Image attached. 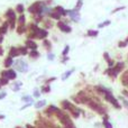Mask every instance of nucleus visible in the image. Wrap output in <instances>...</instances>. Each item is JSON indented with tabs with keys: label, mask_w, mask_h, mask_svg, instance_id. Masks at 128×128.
Listing matches in <instances>:
<instances>
[{
	"label": "nucleus",
	"mask_w": 128,
	"mask_h": 128,
	"mask_svg": "<svg viewBox=\"0 0 128 128\" xmlns=\"http://www.w3.org/2000/svg\"><path fill=\"white\" fill-rule=\"evenodd\" d=\"M21 101L23 102H35L34 101V97H32V96H28V94H25V96H23L21 97Z\"/></svg>",
	"instance_id": "nucleus-27"
},
{
	"label": "nucleus",
	"mask_w": 128,
	"mask_h": 128,
	"mask_svg": "<svg viewBox=\"0 0 128 128\" xmlns=\"http://www.w3.org/2000/svg\"><path fill=\"white\" fill-rule=\"evenodd\" d=\"M59 110H60V108H59V107H56L55 105H50V106H48V107L46 108V109H45L44 114H45L46 116H48V117H50V116L55 115V114H56V112H57Z\"/></svg>",
	"instance_id": "nucleus-11"
},
{
	"label": "nucleus",
	"mask_w": 128,
	"mask_h": 128,
	"mask_svg": "<svg viewBox=\"0 0 128 128\" xmlns=\"http://www.w3.org/2000/svg\"><path fill=\"white\" fill-rule=\"evenodd\" d=\"M34 103L35 102H26L25 105L20 108V110H24V109H26V108H28V107H30V106H34Z\"/></svg>",
	"instance_id": "nucleus-42"
},
{
	"label": "nucleus",
	"mask_w": 128,
	"mask_h": 128,
	"mask_svg": "<svg viewBox=\"0 0 128 128\" xmlns=\"http://www.w3.org/2000/svg\"><path fill=\"white\" fill-rule=\"evenodd\" d=\"M17 25H26V16L25 14L19 15V17L17 18Z\"/></svg>",
	"instance_id": "nucleus-28"
},
{
	"label": "nucleus",
	"mask_w": 128,
	"mask_h": 128,
	"mask_svg": "<svg viewBox=\"0 0 128 128\" xmlns=\"http://www.w3.org/2000/svg\"><path fill=\"white\" fill-rule=\"evenodd\" d=\"M69 60H70V57H69V55L63 56V57H62V60H61V63H62V64H65Z\"/></svg>",
	"instance_id": "nucleus-43"
},
{
	"label": "nucleus",
	"mask_w": 128,
	"mask_h": 128,
	"mask_svg": "<svg viewBox=\"0 0 128 128\" xmlns=\"http://www.w3.org/2000/svg\"><path fill=\"white\" fill-rule=\"evenodd\" d=\"M82 6H83V0H78L77 4H75V7H74V9H77V10H81Z\"/></svg>",
	"instance_id": "nucleus-35"
},
{
	"label": "nucleus",
	"mask_w": 128,
	"mask_h": 128,
	"mask_svg": "<svg viewBox=\"0 0 128 128\" xmlns=\"http://www.w3.org/2000/svg\"><path fill=\"white\" fill-rule=\"evenodd\" d=\"M27 30H28V27L26 25H17V27H16V32L18 35L27 34Z\"/></svg>",
	"instance_id": "nucleus-17"
},
{
	"label": "nucleus",
	"mask_w": 128,
	"mask_h": 128,
	"mask_svg": "<svg viewBox=\"0 0 128 128\" xmlns=\"http://www.w3.org/2000/svg\"><path fill=\"white\" fill-rule=\"evenodd\" d=\"M127 45H128V43L126 42V41H119V42H118V47H119V48H125Z\"/></svg>",
	"instance_id": "nucleus-38"
},
{
	"label": "nucleus",
	"mask_w": 128,
	"mask_h": 128,
	"mask_svg": "<svg viewBox=\"0 0 128 128\" xmlns=\"http://www.w3.org/2000/svg\"><path fill=\"white\" fill-rule=\"evenodd\" d=\"M8 28H9V23L6 20L4 24L1 25V27H0V35H6V34H7Z\"/></svg>",
	"instance_id": "nucleus-23"
},
{
	"label": "nucleus",
	"mask_w": 128,
	"mask_h": 128,
	"mask_svg": "<svg viewBox=\"0 0 128 128\" xmlns=\"http://www.w3.org/2000/svg\"><path fill=\"white\" fill-rule=\"evenodd\" d=\"M98 35H99L98 29H89L87 32V36L88 37H97Z\"/></svg>",
	"instance_id": "nucleus-26"
},
{
	"label": "nucleus",
	"mask_w": 128,
	"mask_h": 128,
	"mask_svg": "<svg viewBox=\"0 0 128 128\" xmlns=\"http://www.w3.org/2000/svg\"><path fill=\"white\" fill-rule=\"evenodd\" d=\"M45 105H46V100H38L37 102L34 103V107L36 109H41V108H43Z\"/></svg>",
	"instance_id": "nucleus-31"
},
{
	"label": "nucleus",
	"mask_w": 128,
	"mask_h": 128,
	"mask_svg": "<svg viewBox=\"0 0 128 128\" xmlns=\"http://www.w3.org/2000/svg\"><path fill=\"white\" fill-rule=\"evenodd\" d=\"M16 10H14V9L9 8L6 14H5V17L7 19V21L9 23V28L10 29H15L16 27H17V17H16Z\"/></svg>",
	"instance_id": "nucleus-4"
},
{
	"label": "nucleus",
	"mask_w": 128,
	"mask_h": 128,
	"mask_svg": "<svg viewBox=\"0 0 128 128\" xmlns=\"http://www.w3.org/2000/svg\"><path fill=\"white\" fill-rule=\"evenodd\" d=\"M111 24V20H105L102 21V23H100V24H98V28H103V27H107V26H109Z\"/></svg>",
	"instance_id": "nucleus-33"
},
{
	"label": "nucleus",
	"mask_w": 128,
	"mask_h": 128,
	"mask_svg": "<svg viewBox=\"0 0 128 128\" xmlns=\"http://www.w3.org/2000/svg\"><path fill=\"white\" fill-rule=\"evenodd\" d=\"M125 8H126L125 6H120V7H117L116 9H114V10L111 11V14H116V13H118V11H120V10H124Z\"/></svg>",
	"instance_id": "nucleus-41"
},
{
	"label": "nucleus",
	"mask_w": 128,
	"mask_h": 128,
	"mask_svg": "<svg viewBox=\"0 0 128 128\" xmlns=\"http://www.w3.org/2000/svg\"><path fill=\"white\" fill-rule=\"evenodd\" d=\"M9 83V80L7 78H4V77H0V84L1 85H7Z\"/></svg>",
	"instance_id": "nucleus-36"
},
{
	"label": "nucleus",
	"mask_w": 128,
	"mask_h": 128,
	"mask_svg": "<svg viewBox=\"0 0 128 128\" xmlns=\"http://www.w3.org/2000/svg\"><path fill=\"white\" fill-rule=\"evenodd\" d=\"M87 107H89L91 110L97 112L98 115H101V116L107 115V109L105 108V106L97 98H94V97H91V99L87 103Z\"/></svg>",
	"instance_id": "nucleus-2"
},
{
	"label": "nucleus",
	"mask_w": 128,
	"mask_h": 128,
	"mask_svg": "<svg viewBox=\"0 0 128 128\" xmlns=\"http://www.w3.org/2000/svg\"><path fill=\"white\" fill-rule=\"evenodd\" d=\"M123 94H124L125 98H128V89L124 90V91H123Z\"/></svg>",
	"instance_id": "nucleus-45"
},
{
	"label": "nucleus",
	"mask_w": 128,
	"mask_h": 128,
	"mask_svg": "<svg viewBox=\"0 0 128 128\" xmlns=\"http://www.w3.org/2000/svg\"><path fill=\"white\" fill-rule=\"evenodd\" d=\"M1 77L7 78L9 81H15L17 79V71L14 69H6L1 72Z\"/></svg>",
	"instance_id": "nucleus-7"
},
{
	"label": "nucleus",
	"mask_w": 128,
	"mask_h": 128,
	"mask_svg": "<svg viewBox=\"0 0 128 128\" xmlns=\"http://www.w3.org/2000/svg\"><path fill=\"white\" fill-rule=\"evenodd\" d=\"M4 118H5L4 115H0V119H4Z\"/></svg>",
	"instance_id": "nucleus-48"
},
{
	"label": "nucleus",
	"mask_w": 128,
	"mask_h": 128,
	"mask_svg": "<svg viewBox=\"0 0 128 128\" xmlns=\"http://www.w3.org/2000/svg\"><path fill=\"white\" fill-rule=\"evenodd\" d=\"M7 97V93L5 92V91H2V92H0V100H2V99H5Z\"/></svg>",
	"instance_id": "nucleus-44"
},
{
	"label": "nucleus",
	"mask_w": 128,
	"mask_h": 128,
	"mask_svg": "<svg viewBox=\"0 0 128 128\" xmlns=\"http://www.w3.org/2000/svg\"><path fill=\"white\" fill-rule=\"evenodd\" d=\"M39 90H41V92L44 94H47V93H50L51 92V85L50 84H43L41 85V88H39Z\"/></svg>",
	"instance_id": "nucleus-24"
},
{
	"label": "nucleus",
	"mask_w": 128,
	"mask_h": 128,
	"mask_svg": "<svg viewBox=\"0 0 128 128\" xmlns=\"http://www.w3.org/2000/svg\"><path fill=\"white\" fill-rule=\"evenodd\" d=\"M56 80L55 77H52V78H47L46 80L44 81V84H50V83H52V82H54Z\"/></svg>",
	"instance_id": "nucleus-40"
},
{
	"label": "nucleus",
	"mask_w": 128,
	"mask_h": 128,
	"mask_svg": "<svg viewBox=\"0 0 128 128\" xmlns=\"http://www.w3.org/2000/svg\"><path fill=\"white\" fill-rule=\"evenodd\" d=\"M1 87H2V85H1V84H0V88H1Z\"/></svg>",
	"instance_id": "nucleus-51"
},
{
	"label": "nucleus",
	"mask_w": 128,
	"mask_h": 128,
	"mask_svg": "<svg viewBox=\"0 0 128 128\" xmlns=\"http://www.w3.org/2000/svg\"><path fill=\"white\" fill-rule=\"evenodd\" d=\"M47 36H48V32H47V29H45V28H41L39 27L38 32H37V35H36V39H45L47 38Z\"/></svg>",
	"instance_id": "nucleus-12"
},
{
	"label": "nucleus",
	"mask_w": 128,
	"mask_h": 128,
	"mask_svg": "<svg viewBox=\"0 0 128 128\" xmlns=\"http://www.w3.org/2000/svg\"><path fill=\"white\" fill-rule=\"evenodd\" d=\"M19 48V52H20V55H23V56H26V55H28V48L26 46H20V47H18Z\"/></svg>",
	"instance_id": "nucleus-32"
},
{
	"label": "nucleus",
	"mask_w": 128,
	"mask_h": 128,
	"mask_svg": "<svg viewBox=\"0 0 128 128\" xmlns=\"http://www.w3.org/2000/svg\"><path fill=\"white\" fill-rule=\"evenodd\" d=\"M53 10H54V11H56L57 14H60L62 17H66V16H68L66 9H64L62 6H55V7H53Z\"/></svg>",
	"instance_id": "nucleus-16"
},
{
	"label": "nucleus",
	"mask_w": 128,
	"mask_h": 128,
	"mask_svg": "<svg viewBox=\"0 0 128 128\" xmlns=\"http://www.w3.org/2000/svg\"><path fill=\"white\" fill-rule=\"evenodd\" d=\"M13 65H14V59L11 57V56L8 55L4 61V66L6 69H9L10 66H13Z\"/></svg>",
	"instance_id": "nucleus-20"
},
{
	"label": "nucleus",
	"mask_w": 128,
	"mask_h": 128,
	"mask_svg": "<svg viewBox=\"0 0 128 128\" xmlns=\"http://www.w3.org/2000/svg\"><path fill=\"white\" fill-rule=\"evenodd\" d=\"M16 128H24V127H16Z\"/></svg>",
	"instance_id": "nucleus-50"
},
{
	"label": "nucleus",
	"mask_w": 128,
	"mask_h": 128,
	"mask_svg": "<svg viewBox=\"0 0 128 128\" xmlns=\"http://www.w3.org/2000/svg\"><path fill=\"white\" fill-rule=\"evenodd\" d=\"M28 56H29L32 60H37L39 56H41V53L37 50H30L29 53H28Z\"/></svg>",
	"instance_id": "nucleus-22"
},
{
	"label": "nucleus",
	"mask_w": 128,
	"mask_h": 128,
	"mask_svg": "<svg viewBox=\"0 0 128 128\" xmlns=\"http://www.w3.org/2000/svg\"><path fill=\"white\" fill-rule=\"evenodd\" d=\"M2 41H4V35H0V44L2 43Z\"/></svg>",
	"instance_id": "nucleus-46"
},
{
	"label": "nucleus",
	"mask_w": 128,
	"mask_h": 128,
	"mask_svg": "<svg viewBox=\"0 0 128 128\" xmlns=\"http://www.w3.org/2000/svg\"><path fill=\"white\" fill-rule=\"evenodd\" d=\"M47 60L48 61H54L55 60V54L52 52H47Z\"/></svg>",
	"instance_id": "nucleus-37"
},
{
	"label": "nucleus",
	"mask_w": 128,
	"mask_h": 128,
	"mask_svg": "<svg viewBox=\"0 0 128 128\" xmlns=\"http://www.w3.org/2000/svg\"><path fill=\"white\" fill-rule=\"evenodd\" d=\"M69 52H70V46L69 45H65L64 50L62 51V56H66L69 54Z\"/></svg>",
	"instance_id": "nucleus-39"
},
{
	"label": "nucleus",
	"mask_w": 128,
	"mask_h": 128,
	"mask_svg": "<svg viewBox=\"0 0 128 128\" xmlns=\"http://www.w3.org/2000/svg\"><path fill=\"white\" fill-rule=\"evenodd\" d=\"M102 125L105 128H112V125H111V123L109 121V119H108V116H103V121H102Z\"/></svg>",
	"instance_id": "nucleus-29"
},
{
	"label": "nucleus",
	"mask_w": 128,
	"mask_h": 128,
	"mask_svg": "<svg viewBox=\"0 0 128 128\" xmlns=\"http://www.w3.org/2000/svg\"><path fill=\"white\" fill-rule=\"evenodd\" d=\"M127 59H128V55H127Z\"/></svg>",
	"instance_id": "nucleus-52"
},
{
	"label": "nucleus",
	"mask_w": 128,
	"mask_h": 128,
	"mask_svg": "<svg viewBox=\"0 0 128 128\" xmlns=\"http://www.w3.org/2000/svg\"><path fill=\"white\" fill-rule=\"evenodd\" d=\"M120 82H121V84L124 85L126 89H128V70H126V71L121 74V77H120Z\"/></svg>",
	"instance_id": "nucleus-15"
},
{
	"label": "nucleus",
	"mask_w": 128,
	"mask_h": 128,
	"mask_svg": "<svg viewBox=\"0 0 128 128\" xmlns=\"http://www.w3.org/2000/svg\"><path fill=\"white\" fill-rule=\"evenodd\" d=\"M56 27H57L62 33H64V34H70V33L72 32V27L69 26V24H66V21H64V20H57Z\"/></svg>",
	"instance_id": "nucleus-9"
},
{
	"label": "nucleus",
	"mask_w": 128,
	"mask_h": 128,
	"mask_svg": "<svg viewBox=\"0 0 128 128\" xmlns=\"http://www.w3.org/2000/svg\"><path fill=\"white\" fill-rule=\"evenodd\" d=\"M21 85H23V82L21 81H15L14 82V84L11 85V90L15 91V92H18V91L20 90Z\"/></svg>",
	"instance_id": "nucleus-25"
},
{
	"label": "nucleus",
	"mask_w": 128,
	"mask_h": 128,
	"mask_svg": "<svg viewBox=\"0 0 128 128\" xmlns=\"http://www.w3.org/2000/svg\"><path fill=\"white\" fill-rule=\"evenodd\" d=\"M41 94H42V92H41V90L37 89V88H35L34 91H33V97L36 99H38L39 97H41Z\"/></svg>",
	"instance_id": "nucleus-34"
},
{
	"label": "nucleus",
	"mask_w": 128,
	"mask_h": 128,
	"mask_svg": "<svg viewBox=\"0 0 128 128\" xmlns=\"http://www.w3.org/2000/svg\"><path fill=\"white\" fill-rule=\"evenodd\" d=\"M75 71V69L74 68H72V69H70V70H68V71H65V72L62 74V77H61V80L62 81H65V80H68L69 78L72 75V73Z\"/></svg>",
	"instance_id": "nucleus-19"
},
{
	"label": "nucleus",
	"mask_w": 128,
	"mask_h": 128,
	"mask_svg": "<svg viewBox=\"0 0 128 128\" xmlns=\"http://www.w3.org/2000/svg\"><path fill=\"white\" fill-rule=\"evenodd\" d=\"M93 90L94 92L98 94V96H100V97H102L107 93V92H109V91H111L110 89H108V88H106L105 85H101V84H98V85H94L93 87Z\"/></svg>",
	"instance_id": "nucleus-10"
},
{
	"label": "nucleus",
	"mask_w": 128,
	"mask_h": 128,
	"mask_svg": "<svg viewBox=\"0 0 128 128\" xmlns=\"http://www.w3.org/2000/svg\"><path fill=\"white\" fill-rule=\"evenodd\" d=\"M47 17H50L51 19H53V20H61V18H62V16H61L60 14H57L56 11H54L53 9H52L51 11L48 13V15H47Z\"/></svg>",
	"instance_id": "nucleus-18"
},
{
	"label": "nucleus",
	"mask_w": 128,
	"mask_h": 128,
	"mask_svg": "<svg viewBox=\"0 0 128 128\" xmlns=\"http://www.w3.org/2000/svg\"><path fill=\"white\" fill-rule=\"evenodd\" d=\"M103 99L106 100L107 102L110 103L114 108H116V109H121V107H123V105L119 102V100H118V99L114 96V93H112L111 91L107 92V93L103 96Z\"/></svg>",
	"instance_id": "nucleus-5"
},
{
	"label": "nucleus",
	"mask_w": 128,
	"mask_h": 128,
	"mask_svg": "<svg viewBox=\"0 0 128 128\" xmlns=\"http://www.w3.org/2000/svg\"><path fill=\"white\" fill-rule=\"evenodd\" d=\"M25 46L28 48V50H37V47H38V45H37V43L35 42L34 39H29L27 38L25 42Z\"/></svg>",
	"instance_id": "nucleus-13"
},
{
	"label": "nucleus",
	"mask_w": 128,
	"mask_h": 128,
	"mask_svg": "<svg viewBox=\"0 0 128 128\" xmlns=\"http://www.w3.org/2000/svg\"><path fill=\"white\" fill-rule=\"evenodd\" d=\"M68 13V17L73 21V23H79L81 20V15H80V11L77 10V9H68L66 10Z\"/></svg>",
	"instance_id": "nucleus-8"
},
{
	"label": "nucleus",
	"mask_w": 128,
	"mask_h": 128,
	"mask_svg": "<svg viewBox=\"0 0 128 128\" xmlns=\"http://www.w3.org/2000/svg\"><path fill=\"white\" fill-rule=\"evenodd\" d=\"M14 66H15V70H16L17 72H20V73L28 72V63H27L26 61H24L23 59L14 61Z\"/></svg>",
	"instance_id": "nucleus-6"
},
{
	"label": "nucleus",
	"mask_w": 128,
	"mask_h": 128,
	"mask_svg": "<svg viewBox=\"0 0 128 128\" xmlns=\"http://www.w3.org/2000/svg\"><path fill=\"white\" fill-rule=\"evenodd\" d=\"M9 56H11L13 59H16L18 56H20V52H19V48L15 46H11L10 50H9Z\"/></svg>",
	"instance_id": "nucleus-14"
},
{
	"label": "nucleus",
	"mask_w": 128,
	"mask_h": 128,
	"mask_svg": "<svg viewBox=\"0 0 128 128\" xmlns=\"http://www.w3.org/2000/svg\"><path fill=\"white\" fill-rule=\"evenodd\" d=\"M125 66H126L125 65V62H118L112 68H107L105 70V74H107L111 79H116L125 70Z\"/></svg>",
	"instance_id": "nucleus-3"
},
{
	"label": "nucleus",
	"mask_w": 128,
	"mask_h": 128,
	"mask_svg": "<svg viewBox=\"0 0 128 128\" xmlns=\"http://www.w3.org/2000/svg\"><path fill=\"white\" fill-rule=\"evenodd\" d=\"M61 107H62L63 110L69 112L73 118H79L80 115H81V112H82V111L74 105V102H71L70 100H62V101H61Z\"/></svg>",
	"instance_id": "nucleus-1"
},
{
	"label": "nucleus",
	"mask_w": 128,
	"mask_h": 128,
	"mask_svg": "<svg viewBox=\"0 0 128 128\" xmlns=\"http://www.w3.org/2000/svg\"><path fill=\"white\" fill-rule=\"evenodd\" d=\"M15 10H16V13H17V14L21 15V14L25 13V7H24V5H23V4H18L17 6H16Z\"/></svg>",
	"instance_id": "nucleus-30"
},
{
	"label": "nucleus",
	"mask_w": 128,
	"mask_h": 128,
	"mask_svg": "<svg viewBox=\"0 0 128 128\" xmlns=\"http://www.w3.org/2000/svg\"><path fill=\"white\" fill-rule=\"evenodd\" d=\"M42 46L44 47L47 52H51V50H52V43H51V41H48L47 38L43 39V41H42Z\"/></svg>",
	"instance_id": "nucleus-21"
},
{
	"label": "nucleus",
	"mask_w": 128,
	"mask_h": 128,
	"mask_svg": "<svg viewBox=\"0 0 128 128\" xmlns=\"http://www.w3.org/2000/svg\"><path fill=\"white\" fill-rule=\"evenodd\" d=\"M125 41H126V42H127V43H128V36H127V38L125 39Z\"/></svg>",
	"instance_id": "nucleus-49"
},
{
	"label": "nucleus",
	"mask_w": 128,
	"mask_h": 128,
	"mask_svg": "<svg viewBox=\"0 0 128 128\" xmlns=\"http://www.w3.org/2000/svg\"><path fill=\"white\" fill-rule=\"evenodd\" d=\"M2 54H4V50H2V47L0 46V56L2 55Z\"/></svg>",
	"instance_id": "nucleus-47"
}]
</instances>
